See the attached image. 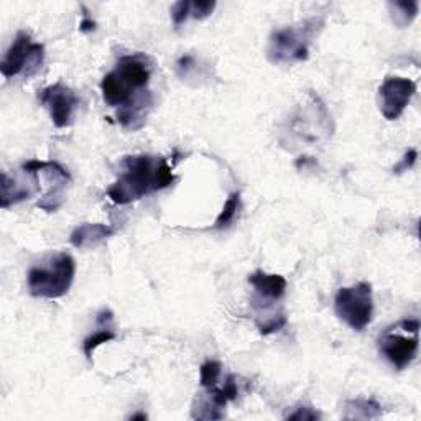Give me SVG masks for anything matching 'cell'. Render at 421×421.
<instances>
[{"mask_svg": "<svg viewBox=\"0 0 421 421\" xmlns=\"http://www.w3.org/2000/svg\"><path fill=\"white\" fill-rule=\"evenodd\" d=\"M150 76L149 56L135 53L120 58L115 69L102 78V97L110 107H119L117 122L122 127L138 131L145 124L154 104V96L147 89Z\"/></svg>", "mask_w": 421, "mask_h": 421, "instance_id": "obj_1", "label": "cell"}, {"mask_svg": "<svg viewBox=\"0 0 421 421\" xmlns=\"http://www.w3.org/2000/svg\"><path fill=\"white\" fill-rule=\"evenodd\" d=\"M174 181L176 176L165 158L158 160L150 155L125 156L117 181L107 190V196L119 206L131 204L151 192L173 186Z\"/></svg>", "mask_w": 421, "mask_h": 421, "instance_id": "obj_2", "label": "cell"}, {"mask_svg": "<svg viewBox=\"0 0 421 421\" xmlns=\"http://www.w3.org/2000/svg\"><path fill=\"white\" fill-rule=\"evenodd\" d=\"M76 262L69 254H56L28 272V290L33 297L56 299L65 297L73 285Z\"/></svg>", "mask_w": 421, "mask_h": 421, "instance_id": "obj_3", "label": "cell"}, {"mask_svg": "<svg viewBox=\"0 0 421 421\" xmlns=\"http://www.w3.org/2000/svg\"><path fill=\"white\" fill-rule=\"evenodd\" d=\"M324 20L313 17L299 25L286 26L283 30L273 31L268 44V60L272 63H295L308 58L310 43L322 28Z\"/></svg>", "mask_w": 421, "mask_h": 421, "instance_id": "obj_4", "label": "cell"}, {"mask_svg": "<svg viewBox=\"0 0 421 421\" xmlns=\"http://www.w3.org/2000/svg\"><path fill=\"white\" fill-rule=\"evenodd\" d=\"M334 310L339 320H342L349 328L364 331L372 321L374 302H372V285L367 281L354 286H346L336 293Z\"/></svg>", "mask_w": 421, "mask_h": 421, "instance_id": "obj_5", "label": "cell"}, {"mask_svg": "<svg viewBox=\"0 0 421 421\" xmlns=\"http://www.w3.org/2000/svg\"><path fill=\"white\" fill-rule=\"evenodd\" d=\"M44 60V47L42 43L31 42V37L26 31H19L15 40L3 56L0 71L3 78L10 79L25 73L31 76L42 68Z\"/></svg>", "mask_w": 421, "mask_h": 421, "instance_id": "obj_6", "label": "cell"}, {"mask_svg": "<svg viewBox=\"0 0 421 421\" xmlns=\"http://www.w3.org/2000/svg\"><path fill=\"white\" fill-rule=\"evenodd\" d=\"M416 92V83L408 78L392 76L379 88L380 112L387 120H397L410 104Z\"/></svg>", "mask_w": 421, "mask_h": 421, "instance_id": "obj_7", "label": "cell"}, {"mask_svg": "<svg viewBox=\"0 0 421 421\" xmlns=\"http://www.w3.org/2000/svg\"><path fill=\"white\" fill-rule=\"evenodd\" d=\"M40 104L44 106L50 112L53 124L58 129H65L73 122L74 109L79 104L78 96L73 89L65 86L63 83H56L38 91Z\"/></svg>", "mask_w": 421, "mask_h": 421, "instance_id": "obj_8", "label": "cell"}, {"mask_svg": "<svg viewBox=\"0 0 421 421\" xmlns=\"http://www.w3.org/2000/svg\"><path fill=\"white\" fill-rule=\"evenodd\" d=\"M418 334H413V338H406V336H400L393 333L392 329H387L380 338L379 347L385 359L390 362L397 370H403L415 361L416 352H418Z\"/></svg>", "mask_w": 421, "mask_h": 421, "instance_id": "obj_9", "label": "cell"}, {"mask_svg": "<svg viewBox=\"0 0 421 421\" xmlns=\"http://www.w3.org/2000/svg\"><path fill=\"white\" fill-rule=\"evenodd\" d=\"M249 283L254 286L255 295L258 302L272 304L283 298L286 291L285 276L276 275V273H265L262 270L254 272L249 275Z\"/></svg>", "mask_w": 421, "mask_h": 421, "instance_id": "obj_10", "label": "cell"}, {"mask_svg": "<svg viewBox=\"0 0 421 421\" xmlns=\"http://www.w3.org/2000/svg\"><path fill=\"white\" fill-rule=\"evenodd\" d=\"M114 236V229L107 224H81L76 229L71 232L69 242L76 249L89 250L96 249L102 242H106L109 237Z\"/></svg>", "mask_w": 421, "mask_h": 421, "instance_id": "obj_11", "label": "cell"}, {"mask_svg": "<svg viewBox=\"0 0 421 421\" xmlns=\"http://www.w3.org/2000/svg\"><path fill=\"white\" fill-rule=\"evenodd\" d=\"M33 192V188H30L28 185L25 186V183H19L15 178L10 180L7 173H2V198H0V203H2L3 209L20 203V201L28 199Z\"/></svg>", "mask_w": 421, "mask_h": 421, "instance_id": "obj_12", "label": "cell"}, {"mask_svg": "<svg viewBox=\"0 0 421 421\" xmlns=\"http://www.w3.org/2000/svg\"><path fill=\"white\" fill-rule=\"evenodd\" d=\"M388 8H390L393 24L398 28H405L415 20L416 13H418V2H390Z\"/></svg>", "mask_w": 421, "mask_h": 421, "instance_id": "obj_13", "label": "cell"}, {"mask_svg": "<svg viewBox=\"0 0 421 421\" xmlns=\"http://www.w3.org/2000/svg\"><path fill=\"white\" fill-rule=\"evenodd\" d=\"M347 410H352V415H347L346 418H375L382 415V406L375 400H367V398H357V400L346 403Z\"/></svg>", "mask_w": 421, "mask_h": 421, "instance_id": "obj_14", "label": "cell"}, {"mask_svg": "<svg viewBox=\"0 0 421 421\" xmlns=\"http://www.w3.org/2000/svg\"><path fill=\"white\" fill-rule=\"evenodd\" d=\"M117 338V334H115L114 329H101L97 328V331L94 334L89 336V338L84 339L83 342V351H84V356L88 357L89 361L92 359V352L96 351L97 347L102 346V344L109 342V341H114V339Z\"/></svg>", "mask_w": 421, "mask_h": 421, "instance_id": "obj_15", "label": "cell"}, {"mask_svg": "<svg viewBox=\"0 0 421 421\" xmlns=\"http://www.w3.org/2000/svg\"><path fill=\"white\" fill-rule=\"evenodd\" d=\"M239 206H240V192H232L229 198H227L226 204H224L221 214H219L216 219L214 229H226V227L234 221L237 210H239Z\"/></svg>", "mask_w": 421, "mask_h": 421, "instance_id": "obj_16", "label": "cell"}, {"mask_svg": "<svg viewBox=\"0 0 421 421\" xmlns=\"http://www.w3.org/2000/svg\"><path fill=\"white\" fill-rule=\"evenodd\" d=\"M221 362L217 361H208L201 365L199 369V383L203 385L204 388H210L216 387L217 380L221 377Z\"/></svg>", "mask_w": 421, "mask_h": 421, "instance_id": "obj_17", "label": "cell"}, {"mask_svg": "<svg viewBox=\"0 0 421 421\" xmlns=\"http://www.w3.org/2000/svg\"><path fill=\"white\" fill-rule=\"evenodd\" d=\"M191 17V2L188 0H180L172 8V19L174 28H180L185 22Z\"/></svg>", "mask_w": 421, "mask_h": 421, "instance_id": "obj_18", "label": "cell"}, {"mask_svg": "<svg viewBox=\"0 0 421 421\" xmlns=\"http://www.w3.org/2000/svg\"><path fill=\"white\" fill-rule=\"evenodd\" d=\"M285 324H286V316L281 315V313H280V315L270 316L268 320H265L263 322H257V328L263 336H268V334L276 333V331L283 329Z\"/></svg>", "mask_w": 421, "mask_h": 421, "instance_id": "obj_19", "label": "cell"}, {"mask_svg": "<svg viewBox=\"0 0 421 421\" xmlns=\"http://www.w3.org/2000/svg\"><path fill=\"white\" fill-rule=\"evenodd\" d=\"M216 8L214 0H198V2H191V17L196 20H203L209 17Z\"/></svg>", "mask_w": 421, "mask_h": 421, "instance_id": "obj_20", "label": "cell"}, {"mask_svg": "<svg viewBox=\"0 0 421 421\" xmlns=\"http://www.w3.org/2000/svg\"><path fill=\"white\" fill-rule=\"evenodd\" d=\"M416 158H418V151H416L415 149H410L408 151H406L405 155H403V158H402L400 163H398L397 167L393 168V173L400 174L403 172H408V170H411V168L415 167Z\"/></svg>", "mask_w": 421, "mask_h": 421, "instance_id": "obj_21", "label": "cell"}, {"mask_svg": "<svg viewBox=\"0 0 421 421\" xmlns=\"http://www.w3.org/2000/svg\"><path fill=\"white\" fill-rule=\"evenodd\" d=\"M286 418L288 420H320L321 415L316 413V411L310 408V406H299L295 413H290Z\"/></svg>", "mask_w": 421, "mask_h": 421, "instance_id": "obj_22", "label": "cell"}, {"mask_svg": "<svg viewBox=\"0 0 421 421\" xmlns=\"http://www.w3.org/2000/svg\"><path fill=\"white\" fill-rule=\"evenodd\" d=\"M96 326L101 329H112L114 328V313L110 310H102L97 313Z\"/></svg>", "mask_w": 421, "mask_h": 421, "instance_id": "obj_23", "label": "cell"}, {"mask_svg": "<svg viewBox=\"0 0 421 421\" xmlns=\"http://www.w3.org/2000/svg\"><path fill=\"white\" fill-rule=\"evenodd\" d=\"M83 10H84V19L79 24V30L83 31V33H91V31L96 30V22H94L92 19H89L86 8H83Z\"/></svg>", "mask_w": 421, "mask_h": 421, "instance_id": "obj_24", "label": "cell"}, {"mask_svg": "<svg viewBox=\"0 0 421 421\" xmlns=\"http://www.w3.org/2000/svg\"><path fill=\"white\" fill-rule=\"evenodd\" d=\"M131 420H147L145 413H138V415H132Z\"/></svg>", "mask_w": 421, "mask_h": 421, "instance_id": "obj_25", "label": "cell"}]
</instances>
